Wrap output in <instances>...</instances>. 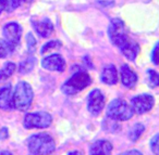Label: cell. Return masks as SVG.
I'll return each mask as SVG.
<instances>
[{"instance_id":"cell-1","label":"cell","mask_w":159,"mask_h":155,"mask_svg":"<svg viewBox=\"0 0 159 155\" xmlns=\"http://www.w3.org/2000/svg\"><path fill=\"white\" fill-rule=\"evenodd\" d=\"M27 146L31 154H50L55 151L53 139L47 133H36L29 138Z\"/></svg>"},{"instance_id":"cell-2","label":"cell","mask_w":159,"mask_h":155,"mask_svg":"<svg viewBox=\"0 0 159 155\" xmlns=\"http://www.w3.org/2000/svg\"><path fill=\"white\" fill-rule=\"evenodd\" d=\"M34 93L30 84L20 81L13 91V106L19 111H27L33 102Z\"/></svg>"},{"instance_id":"cell-3","label":"cell","mask_w":159,"mask_h":155,"mask_svg":"<svg viewBox=\"0 0 159 155\" xmlns=\"http://www.w3.org/2000/svg\"><path fill=\"white\" fill-rule=\"evenodd\" d=\"M92 83V78L87 73L77 72L73 76H71L62 86V91L66 94L72 96L89 86Z\"/></svg>"},{"instance_id":"cell-4","label":"cell","mask_w":159,"mask_h":155,"mask_svg":"<svg viewBox=\"0 0 159 155\" xmlns=\"http://www.w3.org/2000/svg\"><path fill=\"white\" fill-rule=\"evenodd\" d=\"M134 114V110L124 100L116 99L107 107V116L113 120H128Z\"/></svg>"},{"instance_id":"cell-5","label":"cell","mask_w":159,"mask_h":155,"mask_svg":"<svg viewBox=\"0 0 159 155\" xmlns=\"http://www.w3.org/2000/svg\"><path fill=\"white\" fill-rule=\"evenodd\" d=\"M52 118L50 114L46 112H36V113H30L24 117V127L27 129L33 128H47L50 126Z\"/></svg>"},{"instance_id":"cell-6","label":"cell","mask_w":159,"mask_h":155,"mask_svg":"<svg viewBox=\"0 0 159 155\" xmlns=\"http://www.w3.org/2000/svg\"><path fill=\"white\" fill-rule=\"evenodd\" d=\"M108 35L111 42L119 48L128 39L123 21H121L120 19H113L108 27Z\"/></svg>"},{"instance_id":"cell-7","label":"cell","mask_w":159,"mask_h":155,"mask_svg":"<svg viewBox=\"0 0 159 155\" xmlns=\"http://www.w3.org/2000/svg\"><path fill=\"white\" fill-rule=\"evenodd\" d=\"M3 37L5 40L12 47L16 48L19 45L22 36V27L16 22H10L3 26Z\"/></svg>"},{"instance_id":"cell-8","label":"cell","mask_w":159,"mask_h":155,"mask_svg":"<svg viewBox=\"0 0 159 155\" xmlns=\"http://www.w3.org/2000/svg\"><path fill=\"white\" fill-rule=\"evenodd\" d=\"M154 103L155 100L152 98V96L146 93L139 94V96L132 98V100H131V104H132L133 110L137 114H143L150 111L152 107L154 106Z\"/></svg>"},{"instance_id":"cell-9","label":"cell","mask_w":159,"mask_h":155,"mask_svg":"<svg viewBox=\"0 0 159 155\" xmlns=\"http://www.w3.org/2000/svg\"><path fill=\"white\" fill-rule=\"evenodd\" d=\"M105 105V97L98 89H95L89 93L87 100V109L93 115H97L102 112Z\"/></svg>"},{"instance_id":"cell-10","label":"cell","mask_w":159,"mask_h":155,"mask_svg":"<svg viewBox=\"0 0 159 155\" xmlns=\"http://www.w3.org/2000/svg\"><path fill=\"white\" fill-rule=\"evenodd\" d=\"M42 66L51 72H62L66 67V62L60 54L53 53L42 60Z\"/></svg>"},{"instance_id":"cell-11","label":"cell","mask_w":159,"mask_h":155,"mask_svg":"<svg viewBox=\"0 0 159 155\" xmlns=\"http://www.w3.org/2000/svg\"><path fill=\"white\" fill-rule=\"evenodd\" d=\"M13 107V92L11 85L8 84L0 89V109L7 111Z\"/></svg>"},{"instance_id":"cell-12","label":"cell","mask_w":159,"mask_h":155,"mask_svg":"<svg viewBox=\"0 0 159 155\" xmlns=\"http://www.w3.org/2000/svg\"><path fill=\"white\" fill-rule=\"evenodd\" d=\"M119 49L121 50L122 54L125 58H128L129 60H131V61H134L139 52V45H136L134 41H132L129 38L119 47Z\"/></svg>"},{"instance_id":"cell-13","label":"cell","mask_w":159,"mask_h":155,"mask_svg":"<svg viewBox=\"0 0 159 155\" xmlns=\"http://www.w3.org/2000/svg\"><path fill=\"white\" fill-rule=\"evenodd\" d=\"M32 23L36 33L42 37H49L53 32V25L48 19H44L43 21H33Z\"/></svg>"},{"instance_id":"cell-14","label":"cell","mask_w":159,"mask_h":155,"mask_svg":"<svg viewBox=\"0 0 159 155\" xmlns=\"http://www.w3.org/2000/svg\"><path fill=\"white\" fill-rule=\"evenodd\" d=\"M102 81L106 85H115L118 81V73L115 65L109 64L102 68V75H100Z\"/></svg>"},{"instance_id":"cell-15","label":"cell","mask_w":159,"mask_h":155,"mask_svg":"<svg viewBox=\"0 0 159 155\" xmlns=\"http://www.w3.org/2000/svg\"><path fill=\"white\" fill-rule=\"evenodd\" d=\"M121 80L122 84L125 86L126 88H132L135 86L137 81V76L132 68L129 65H122L121 67Z\"/></svg>"},{"instance_id":"cell-16","label":"cell","mask_w":159,"mask_h":155,"mask_svg":"<svg viewBox=\"0 0 159 155\" xmlns=\"http://www.w3.org/2000/svg\"><path fill=\"white\" fill-rule=\"evenodd\" d=\"M112 151V145L110 142L106 140H98L96 141L89 149V154L97 155V154H110Z\"/></svg>"},{"instance_id":"cell-17","label":"cell","mask_w":159,"mask_h":155,"mask_svg":"<svg viewBox=\"0 0 159 155\" xmlns=\"http://www.w3.org/2000/svg\"><path fill=\"white\" fill-rule=\"evenodd\" d=\"M16 68V64L12 63V62H7V63L2 66V68L0 70V83L9 78L14 73Z\"/></svg>"},{"instance_id":"cell-18","label":"cell","mask_w":159,"mask_h":155,"mask_svg":"<svg viewBox=\"0 0 159 155\" xmlns=\"http://www.w3.org/2000/svg\"><path fill=\"white\" fill-rule=\"evenodd\" d=\"M36 64V59L34 57H30L27 58L25 61L21 62L20 66H19V73L22 75L24 74H27V73H30L32 70L34 68V66H35Z\"/></svg>"},{"instance_id":"cell-19","label":"cell","mask_w":159,"mask_h":155,"mask_svg":"<svg viewBox=\"0 0 159 155\" xmlns=\"http://www.w3.org/2000/svg\"><path fill=\"white\" fill-rule=\"evenodd\" d=\"M144 130H145V127L142 124H139V123H137V124H135L134 126L130 129V131H129V138H130L132 141H136V140L139 139V137H141L142 133L144 132Z\"/></svg>"},{"instance_id":"cell-20","label":"cell","mask_w":159,"mask_h":155,"mask_svg":"<svg viewBox=\"0 0 159 155\" xmlns=\"http://www.w3.org/2000/svg\"><path fill=\"white\" fill-rule=\"evenodd\" d=\"M22 0H0V6L2 10L7 12H12L21 5Z\"/></svg>"},{"instance_id":"cell-21","label":"cell","mask_w":159,"mask_h":155,"mask_svg":"<svg viewBox=\"0 0 159 155\" xmlns=\"http://www.w3.org/2000/svg\"><path fill=\"white\" fill-rule=\"evenodd\" d=\"M60 47H61V42L58 41V40H52V41H49L46 45H44L40 52H42V54H46V53H49L53 50H57Z\"/></svg>"},{"instance_id":"cell-22","label":"cell","mask_w":159,"mask_h":155,"mask_svg":"<svg viewBox=\"0 0 159 155\" xmlns=\"http://www.w3.org/2000/svg\"><path fill=\"white\" fill-rule=\"evenodd\" d=\"M148 85L152 88L159 86V73L155 72L154 70H148Z\"/></svg>"},{"instance_id":"cell-23","label":"cell","mask_w":159,"mask_h":155,"mask_svg":"<svg viewBox=\"0 0 159 155\" xmlns=\"http://www.w3.org/2000/svg\"><path fill=\"white\" fill-rule=\"evenodd\" d=\"M12 51H13V48L6 40L0 39V58L8 57V55H10V53Z\"/></svg>"},{"instance_id":"cell-24","label":"cell","mask_w":159,"mask_h":155,"mask_svg":"<svg viewBox=\"0 0 159 155\" xmlns=\"http://www.w3.org/2000/svg\"><path fill=\"white\" fill-rule=\"evenodd\" d=\"M26 41H27V50L30 53H33L36 50V39L31 33L27 34L26 36Z\"/></svg>"},{"instance_id":"cell-25","label":"cell","mask_w":159,"mask_h":155,"mask_svg":"<svg viewBox=\"0 0 159 155\" xmlns=\"http://www.w3.org/2000/svg\"><path fill=\"white\" fill-rule=\"evenodd\" d=\"M150 149L155 154H159V133H157L150 140Z\"/></svg>"},{"instance_id":"cell-26","label":"cell","mask_w":159,"mask_h":155,"mask_svg":"<svg viewBox=\"0 0 159 155\" xmlns=\"http://www.w3.org/2000/svg\"><path fill=\"white\" fill-rule=\"evenodd\" d=\"M152 60L155 64H159V42H157L152 51Z\"/></svg>"},{"instance_id":"cell-27","label":"cell","mask_w":159,"mask_h":155,"mask_svg":"<svg viewBox=\"0 0 159 155\" xmlns=\"http://www.w3.org/2000/svg\"><path fill=\"white\" fill-rule=\"evenodd\" d=\"M8 137H9V130L6 127H2V128L0 129V141H3Z\"/></svg>"},{"instance_id":"cell-28","label":"cell","mask_w":159,"mask_h":155,"mask_svg":"<svg viewBox=\"0 0 159 155\" xmlns=\"http://www.w3.org/2000/svg\"><path fill=\"white\" fill-rule=\"evenodd\" d=\"M123 154H142L139 151H128V152H124Z\"/></svg>"},{"instance_id":"cell-29","label":"cell","mask_w":159,"mask_h":155,"mask_svg":"<svg viewBox=\"0 0 159 155\" xmlns=\"http://www.w3.org/2000/svg\"><path fill=\"white\" fill-rule=\"evenodd\" d=\"M0 154H12L10 151H0Z\"/></svg>"},{"instance_id":"cell-30","label":"cell","mask_w":159,"mask_h":155,"mask_svg":"<svg viewBox=\"0 0 159 155\" xmlns=\"http://www.w3.org/2000/svg\"><path fill=\"white\" fill-rule=\"evenodd\" d=\"M69 154H82L81 152H76V151H73V152H70Z\"/></svg>"},{"instance_id":"cell-31","label":"cell","mask_w":159,"mask_h":155,"mask_svg":"<svg viewBox=\"0 0 159 155\" xmlns=\"http://www.w3.org/2000/svg\"><path fill=\"white\" fill-rule=\"evenodd\" d=\"M1 10H2V8H1V6H0V14H1Z\"/></svg>"},{"instance_id":"cell-32","label":"cell","mask_w":159,"mask_h":155,"mask_svg":"<svg viewBox=\"0 0 159 155\" xmlns=\"http://www.w3.org/2000/svg\"><path fill=\"white\" fill-rule=\"evenodd\" d=\"M24 1H27V2H29V1H32V0H24Z\"/></svg>"}]
</instances>
